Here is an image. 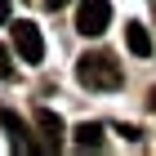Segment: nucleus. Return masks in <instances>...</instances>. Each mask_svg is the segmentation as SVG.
<instances>
[{
	"label": "nucleus",
	"mask_w": 156,
	"mask_h": 156,
	"mask_svg": "<svg viewBox=\"0 0 156 156\" xmlns=\"http://www.w3.org/2000/svg\"><path fill=\"white\" fill-rule=\"evenodd\" d=\"M36 129L45 134V147H49V152H58V147H62V134H67V129H62V120L54 116V112H45V107L36 112Z\"/></svg>",
	"instance_id": "obj_5"
},
{
	"label": "nucleus",
	"mask_w": 156,
	"mask_h": 156,
	"mask_svg": "<svg viewBox=\"0 0 156 156\" xmlns=\"http://www.w3.org/2000/svg\"><path fill=\"white\" fill-rule=\"evenodd\" d=\"M76 27L85 36H103L112 27V0H80L76 5Z\"/></svg>",
	"instance_id": "obj_2"
},
{
	"label": "nucleus",
	"mask_w": 156,
	"mask_h": 156,
	"mask_svg": "<svg viewBox=\"0 0 156 156\" xmlns=\"http://www.w3.org/2000/svg\"><path fill=\"white\" fill-rule=\"evenodd\" d=\"M13 49L23 54V62H40L45 58V40H40V27L36 23H13Z\"/></svg>",
	"instance_id": "obj_3"
},
{
	"label": "nucleus",
	"mask_w": 156,
	"mask_h": 156,
	"mask_svg": "<svg viewBox=\"0 0 156 156\" xmlns=\"http://www.w3.org/2000/svg\"><path fill=\"white\" fill-rule=\"evenodd\" d=\"M76 76H80L85 89H120V62L112 58L107 49H89L80 62H76Z\"/></svg>",
	"instance_id": "obj_1"
},
{
	"label": "nucleus",
	"mask_w": 156,
	"mask_h": 156,
	"mask_svg": "<svg viewBox=\"0 0 156 156\" xmlns=\"http://www.w3.org/2000/svg\"><path fill=\"white\" fill-rule=\"evenodd\" d=\"M103 125H94V120H89V125H80V129H76V147H85V152H98V147L107 143V138H103Z\"/></svg>",
	"instance_id": "obj_7"
},
{
	"label": "nucleus",
	"mask_w": 156,
	"mask_h": 156,
	"mask_svg": "<svg viewBox=\"0 0 156 156\" xmlns=\"http://www.w3.org/2000/svg\"><path fill=\"white\" fill-rule=\"evenodd\" d=\"M0 129L9 134V143H13V152H31V138H27V125L18 120V112H0Z\"/></svg>",
	"instance_id": "obj_4"
},
{
	"label": "nucleus",
	"mask_w": 156,
	"mask_h": 156,
	"mask_svg": "<svg viewBox=\"0 0 156 156\" xmlns=\"http://www.w3.org/2000/svg\"><path fill=\"white\" fill-rule=\"evenodd\" d=\"M9 76H13V62H9V49L0 45V80H9Z\"/></svg>",
	"instance_id": "obj_8"
},
{
	"label": "nucleus",
	"mask_w": 156,
	"mask_h": 156,
	"mask_svg": "<svg viewBox=\"0 0 156 156\" xmlns=\"http://www.w3.org/2000/svg\"><path fill=\"white\" fill-rule=\"evenodd\" d=\"M45 5H49V9H62V5H67V0H45Z\"/></svg>",
	"instance_id": "obj_10"
},
{
	"label": "nucleus",
	"mask_w": 156,
	"mask_h": 156,
	"mask_svg": "<svg viewBox=\"0 0 156 156\" xmlns=\"http://www.w3.org/2000/svg\"><path fill=\"white\" fill-rule=\"evenodd\" d=\"M125 45H129L138 58H147V54H152V36H147V27H143V23H129V27H125Z\"/></svg>",
	"instance_id": "obj_6"
},
{
	"label": "nucleus",
	"mask_w": 156,
	"mask_h": 156,
	"mask_svg": "<svg viewBox=\"0 0 156 156\" xmlns=\"http://www.w3.org/2000/svg\"><path fill=\"white\" fill-rule=\"evenodd\" d=\"M9 9H13V0H0V23L9 18Z\"/></svg>",
	"instance_id": "obj_9"
}]
</instances>
